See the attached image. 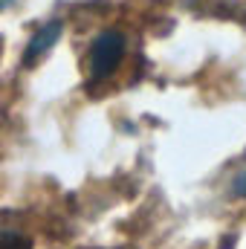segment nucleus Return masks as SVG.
I'll use <instances>...</instances> for the list:
<instances>
[{"label": "nucleus", "instance_id": "nucleus-1", "mask_svg": "<svg viewBox=\"0 0 246 249\" xmlns=\"http://www.w3.org/2000/svg\"><path fill=\"white\" fill-rule=\"evenodd\" d=\"M124 58V35L116 29H107L102 32L93 47H90V75L96 81H105L116 72V67Z\"/></svg>", "mask_w": 246, "mask_h": 249}, {"label": "nucleus", "instance_id": "nucleus-2", "mask_svg": "<svg viewBox=\"0 0 246 249\" xmlns=\"http://www.w3.org/2000/svg\"><path fill=\"white\" fill-rule=\"evenodd\" d=\"M61 32H64L61 20H50V23H44V26L29 38V44H26V50H23V67H35L38 58H44V53H50V50L58 44Z\"/></svg>", "mask_w": 246, "mask_h": 249}, {"label": "nucleus", "instance_id": "nucleus-3", "mask_svg": "<svg viewBox=\"0 0 246 249\" xmlns=\"http://www.w3.org/2000/svg\"><path fill=\"white\" fill-rule=\"evenodd\" d=\"M235 191H238L241 197H246V171L238 177V180H235Z\"/></svg>", "mask_w": 246, "mask_h": 249}, {"label": "nucleus", "instance_id": "nucleus-4", "mask_svg": "<svg viewBox=\"0 0 246 249\" xmlns=\"http://www.w3.org/2000/svg\"><path fill=\"white\" fill-rule=\"evenodd\" d=\"M9 3H12V0H0V12H3V9H6Z\"/></svg>", "mask_w": 246, "mask_h": 249}]
</instances>
